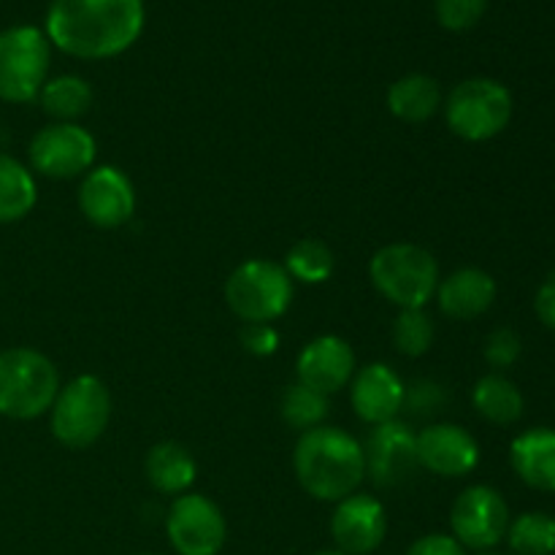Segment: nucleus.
I'll use <instances>...</instances> for the list:
<instances>
[{
  "instance_id": "f257e3e1",
  "label": "nucleus",
  "mask_w": 555,
  "mask_h": 555,
  "mask_svg": "<svg viewBox=\"0 0 555 555\" xmlns=\"http://www.w3.org/2000/svg\"><path fill=\"white\" fill-rule=\"evenodd\" d=\"M144 16V0H52L43 33L70 57L108 60L139 41Z\"/></svg>"
},
{
  "instance_id": "f03ea898",
  "label": "nucleus",
  "mask_w": 555,
  "mask_h": 555,
  "mask_svg": "<svg viewBox=\"0 0 555 555\" xmlns=\"http://www.w3.org/2000/svg\"><path fill=\"white\" fill-rule=\"evenodd\" d=\"M293 472L307 496L336 504L361 491L366 480L363 444L336 426H318L298 434L293 448Z\"/></svg>"
},
{
  "instance_id": "7ed1b4c3",
  "label": "nucleus",
  "mask_w": 555,
  "mask_h": 555,
  "mask_svg": "<svg viewBox=\"0 0 555 555\" xmlns=\"http://www.w3.org/2000/svg\"><path fill=\"white\" fill-rule=\"evenodd\" d=\"M369 276L374 291L399 309H426L442 280L437 258L421 244L406 242L379 247L369 260Z\"/></svg>"
},
{
  "instance_id": "20e7f679",
  "label": "nucleus",
  "mask_w": 555,
  "mask_h": 555,
  "mask_svg": "<svg viewBox=\"0 0 555 555\" xmlns=\"http://www.w3.org/2000/svg\"><path fill=\"white\" fill-rule=\"evenodd\" d=\"M60 372L33 347L0 352V415L11 421H36L49 415L60 393Z\"/></svg>"
},
{
  "instance_id": "39448f33",
  "label": "nucleus",
  "mask_w": 555,
  "mask_h": 555,
  "mask_svg": "<svg viewBox=\"0 0 555 555\" xmlns=\"http://www.w3.org/2000/svg\"><path fill=\"white\" fill-rule=\"evenodd\" d=\"M108 421H112V393L95 374H79L65 383L49 410L52 437L68 450L92 448L106 434Z\"/></svg>"
},
{
  "instance_id": "423d86ee",
  "label": "nucleus",
  "mask_w": 555,
  "mask_h": 555,
  "mask_svg": "<svg viewBox=\"0 0 555 555\" xmlns=\"http://www.w3.org/2000/svg\"><path fill=\"white\" fill-rule=\"evenodd\" d=\"M442 108L450 133L469 144H480V141H491L507 130L515 103L513 92L502 81L475 76V79L455 85L444 98Z\"/></svg>"
},
{
  "instance_id": "0eeeda50",
  "label": "nucleus",
  "mask_w": 555,
  "mask_h": 555,
  "mask_svg": "<svg viewBox=\"0 0 555 555\" xmlns=\"http://www.w3.org/2000/svg\"><path fill=\"white\" fill-rule=\"evenodd\" d=\"M296 282L285 266L266 258L244 260L225 280V304L242 323H274L291 309Z\"/></svg>"
},
{
  "instance_id": "6e6552de",
  "label": "nucleus",
  "mask_w": 555,
  "mask_h": 555,
  "mask_svg": "<svg viewBox=\"0 0 555 555\" xmlns=\"http://www.w3.org/2000/svg\"><path fill=\"white\" fill-rule=\"evenodd\" d=\"M52 43L33 25L0 33V101L33 103L49 79Z\"/></svg>"
},
{
  "instance_id": "1a4fd4ad",
  "label": "nucleus",
  "mask_w": 555,
  "mask_h": 555,
  "mask_svg": "<svg viewBox=\"0 0 555 555\" xmlns=\"http://www.w3.org/2000/svg\"><path fill=\"white\" fill-rule=\"evenodd\" d=\"M30 171L47 179H79L95 168L98 141L79 122H49L27 146Z\"/></svg>"
},
{
  "instance_id": "9d476101",
  "label": "nucleus",
  "mask_w": 555,
  "mask_h": 555,
  "mask_svg": "<svg viewBox=\"0 0 555 555\" xmlns=\"http://www.w3.org/2000/svg\"><path fill=\"white\" fill-rule=\"evenodd\" d=\"M509 507L491 486H469L450 507V537L464 551H493L507 537Z\"/></svg>"
},
{
  "instance_id": "9b49d317",
  "label": "nucleus",
  "mask_w": 555,
  "mask_h": 555,
  "mask_svg": "<svg viewBox=\"0 0 555 555\" xmlns=\"http://www.w3.org/2000/svg\"><path fill=\"white\" fill-rule=\"evenodd\" d=\"M166 534L177 555H220L228 540V524L209 496L190 491L168 507Z\"/></svg>"
},
{
  "instance_id": "f8f14e48",
  "label": "nucleus",
  "mask_w": 555,
  "mask_h": 555,
  "mask_svg": "<svg viewBox=\"0 0 555 555\" xmlns=\"http://www.w3.org/2000/svg\"><path fill=\"white\" fill-rule=\"evenodd\" d=\"M79 209L90 225L101 231L128 225L135 215V188L128 173L117 166H95L81 177L79 184Z\"/></svg>"
},
{
  "instance_id": "ddd939ff",
  "label": "nucleus",
  "mask_w": 555,
  "mask_h": 555,
  "mask_svg": "<svg viewBox=\"0 0 555 555\" xmlns=\"http://www.w3.org/2000/svg\"><path fill=\"white\" fill-rule=\"evenodd\" d=\"M363 461H366V477L377 488L404 486L421 469L415 431L401 421L372 426L363 442Z\"/></svg>"
},
{
  "instance_id": "4468645a",
  "label": "nucleus",
  "mask_w": 555,
  "mask_h": 555,
  "mask_svg": "<svg viewBox=\"0 0 555 555\" xmlns=\"http://www.w3.org/2000/svg\"><path fill=\"white\" fill-rule=\"evenodd\" d=\"M385 534H388V513L377 496L356 491L352 496L336 502L334 515H331V540L336 551L347 555H372L379 551Z\"/></svg>"
},
{
  "instance_id": "2eb2a0df",
  "label": "nucleus",
  "mask_w": 555,
  "mask_h": 555,
  "mask_svg": "<svg viewBox=\"0 0 555 555\" xmlns=\"http://www.w3.org/2000/svg\"><path fill=\"white\" fill-rule=\"evenodd\" d=\"M417 464L437 477H466L480 464V444L459 423H431L415 434Z\"/></svg>"
},
{
  "instance_id": "dca6fc26",
  "label": "nucleus",
  "mask_w": 555,
  "mask_h": 555,
  "mask_svg": "<svg viewBox=\"0 0 555 555\" xmlns=\"http://www.w3.org/2000/svg\"><path fill=\"white\" fill-rule=\"evenodd\" d=\"M356 369V350L350 347V341L336 334L314 336L296 358L298 383L309 385L325 396H334L341 388H347Z\"/></svg>"
},
{
  "instance_id": "f3484780",
  "label": "nucleus",
  "mask_w": 555,
  "mask_h": 555,
  "mask_svg": "<svg viewBox=\"0 0 555 555\" xmlns=\"http://www.w3.org/2000/svg\"><path fill=\"white\" fill-rule=\"evenodd\" d=\"M406 383L385 363H366L350 379V404L358 421L369 426L399 421L404 412Z\"/></svg>"
},
{
  "instance_id": "a211bd4d",
  "label": "nucleus",
  "mask_w": 555,
  "mask_h": 555,
  "mask_svg": "<svg viewBox=\"0 0 555 555\" xmlns=\"http://www.w3.org/2000/svg\"><path fill=\"white\" fill-rule=\"evenodd\" d=\"M437 304L439 312L450 320H466L482 318L488 309L496 301V280L488 271L466 266V269L453 271L444 280H439L437 287Z\"/></svg>"
},
{
  "instance_id": "6ab92c4d",
  "label": "nucleus",
  "mask_w": 555,
  "mask_h": 555,
  "mask_svg": "<svg viewBox=\"0 0 555 555\" xmlns=\"http://www.w3.org/2000/svg\"><path fill=\"white\" fill-rule=\"evenodd\" d=\"M509 464L520 482L555 493V428H529L509 444Z\"/></svg>"
},
{
  "instance_id": "aec40b11",
  "label": "nucleus",
  "mask_w": 555,
  "mask_h": 555,
  "mask_svg": "<svg viewBox=\"0 0 555 555\" xmlns=\"http://www.w3.org/2000/svg\"><path fill=\"white\" fill-rule=\"evenodd\" d=\"M144 475L157 493L177 499L182 493H190L195 477H198V466H195L193 453L184 444L157 442L146 453Z\"/></svg>"
},
{
  "instance_id": "412c9836",
  "label": "nucleus",
  "mask_w": 555,
  "mask_h": 555,
  "mask_svg": "<svg viewBox=\"0 0 555 555\" xmlns=\"http://www.w3.org/2000/svg\"><path fill=\"white\" fill-rule=\"evenodd\" d=\"M385 101H388V112L406 125L428 122L444 103L439 81L426 74H406L396 79Z\"/></svg>"
},
{
  "instance_id": "4be33fe9",
  "label": "nucleus",
  "mask_w": 555,
  "mask_h": 555,
  "mask_svg": "<svg viewBox=\"0 0 555 555\" xmlns=\"http://www.w3.org/2000/svg\"><path fill=\"white\" fill-rule=\"evenodd\" d=\"M472 404L477 415L486 417L493 426H513L524 417L526 401L518 385L504 374L491 372L480 377L472 388Z\"/></svg>"
},
{
  "instance_id": "5701e85b",
  "label": "nucleus",
  "mask_w": 555,
  "mask_h": 555,
  "mask_svg": "<svg viewBox=\"0 0 555 555\" xmlns=\"http://www.w3.org/2000/svg\"><path fill=\"white\" fill-rule=\"evenodd\" d=\"M36 173L16 157L0 152V225L20 222L36 209Z\"/></svg>"
},
{
  "instance_id": "b1692460",
  "label": "nucleus",
  "mask_w": 555,
  "mask_h": 555,
  "mask_svg": "<svg viewBox=\"0 0 555 555\" xmlns=\"http://www.w3.org/2000/svg\"><path fill=\"white\" fill-rule=\"evenodd\" d=\"M38 103L54 122H79L92 106V87L81 76H54L38 92Z\"/></svg>"
},
{
  "instance_id": "393cba45",
  "label": "nucleus",
  "mask_w": 555,
  "mask_h": 555,
  "mask_svg": "<svg viewBox=\"0 0 555 555\" xmlns=\"http://www.w3.org/2000/svg\"><path fill=\"white\" fill-rule=\"evenodd\" d=\"M280 415L285 421V426H291L293 431L304 434L312 431V428L325 426L331 415V396L320 393V390L309 388L304 383L287 385L285 393L280 399Z\"/></svg>"
},
{
  "instance_id": "a878e982",
  "label": "nucleus",
  "mask_w": 555,
  "mask_h": 555,
  "mask_svg": "<svg viewBox=\"0 0 555 555\" xmlns=\"http://www.w3.org/2000/svg\"><path fill=\"white\" fill-rule=\"evenodd\" d=\"M285 271L298 285H323L334 276L336 255L320 238H301L285 255Z\"/></svg>"
},
{
  "instance_id": "bb28decb",
  "label": "nucleus",
  "mask_w": 555,
  "mask_h": 555,
  "mask_svg": "<svg viewBox=\"0 0 555 555\" xmlns=\"http://www.w3.org/2000/svg\"><path fill=\"white\" fill-rule=\"evenodd\" d=\"M507 545L515 555H555V518L547 513H524L509 520Z\"/></svg>"
},
{
  "instance_id": "cd10ccee",
  "label": "nucleus",
  "mask_w": 555,
  "mask_h": 555,
  "mask_svg": "<svg viewBox=\"0 0 555 555\" xmlns=\"http://www.w3.org/2000/svg\"><path fill=\"white\" fill-rule=\"evenodd\" d=\"M434 320L426 309H399L393 320V347L404 358H421L434 345Z\"/></svg>"
},
{
  "instance_id": "c85d7f7f",
  "label": "nucleus",
  "mask_w": 555,
  "mask_h": 555,
  "mask_svg": "<svg viewBox=\"0 0 555 555\" xmlns=\"http://www.w3.org/2000/svg\"><path fill=\"white\" fill-rule=\"evenodd\" d=\"M437 22L450 33H466L486 16L488 0H437Z\"/></svg>"
},
{
  "instance_id": "c756f323",
  "label": "nucleus",
  "mask_w": 555,
  "mask_h": 555,
  "mask_svg": "<svg viewBox=\"0 0 555 555\" xmlns=\"http://www.w3.org/2000/svg\"><path fill=\"white\" fill-rule=\"evenodd\" d=\"M520 352H524V341H520V336L515 334L513 328H496L488 334L482 356H486V363L493 369V372L502 374L518 363Z\"/></svg>"
},
{
  "instance_id": "7c9ffc66",
  "label": "nucleus",
  "mask_w": 555,
  "mask_h": 555,
  "mask_svg": "<svg viewBox=\"0 0 555 555\" xmlns=\"http://www.w3.org/2000/svg\"><path fill=\"white\" fill-rule=\"evenodd\" d=\"M444 401H448V396H444L442 385L434 383V379H415L404 390V410L412 415H437V412H442Z\"/></svg>"
},
{
  "instance_id": "2f4dec72",
  "label": "nucleus",
  "mask_w": 555,
  "mask_h": 555,
  "mask_svg": "<svg viewBox=\"0 0 555 555\" xmlns=\"http://www.w3.org/2000/svg\"><path fill=\"white\" fill-rule=\"evenodd\" d=\"M244 352L253 358H269L280 350V331L274 323H244L242 334H238Z\"/></svg>"
},
{
  "instance_id": "473e14b6",
  "label": "nucleus",
  "mask_w": 555,
  "mask_h": 555,
  "mask_svg": "<svg viewBox=\"0 0 555 555\" xmlns=\"http://www.w3.org/2000/svg\"><path fill=\"white\" fill-rule=\"evenodd\" d=\"M406 555H469L450 534H426L412 542Z\"/></svg>"
},
{
  "instance_id": "72a5a7b5",
  "label": "nucleus",
  "mask_w": 555,
  "mask_h": 555,
  "mask_svg": "<svg viewBox=\"0 0 555 555\" xmlns=\"http://www.w3.org/2000/svg\"><path fill=\"white\" fill-rule=\"evenodd\" d=\"M534 312L545 328L555 331V271L540 285L534 298Z\"/></svg>"
},
{
  "instance_id": "f704fd0d",
  "label": "nucleus",
  "mask_w": 555,
  "mask_h": 555,
  "mask_svg": "<svg viewBox=\"0 0 555 555\" xmlns=\"http://www.w3.org/2000/svg\"><path fill=\"white\" fill-rule=\"evenodd\" d=\"M312 555H347V553L336 551V547H334V551H318V553H312Z\"/></svg>"
},
{
  "instance_id": "c9c22d12",
  "label": "nucleus",
  "mask_w": 555,
  "mask_h": 555,
  "mask_svg": "<svg viewBox=\"0 0 555 555\" xmlns=\"http://www.w3.org/2000/svg\"><path fill=\"white\" fill-rule=\"evenodd\" d=\"M475 555H504V553H496V551H480V553H475Z\"/></svg>"
},
{
  "instance_id": "e433bc0d",
  "label": "nucleus",
  "mask_w": 555,
  "mask_h": 555,
  "mask_svg": "<svg viewBox=\"0 0 555 555\" xmlns=\"http://www.w3.org/2000/svg\"><path fill=\"white\" fill-rule=\"evenodd\" d=\"M135 555H157V553H135Z\"/></svg>"
}]
</instances>
